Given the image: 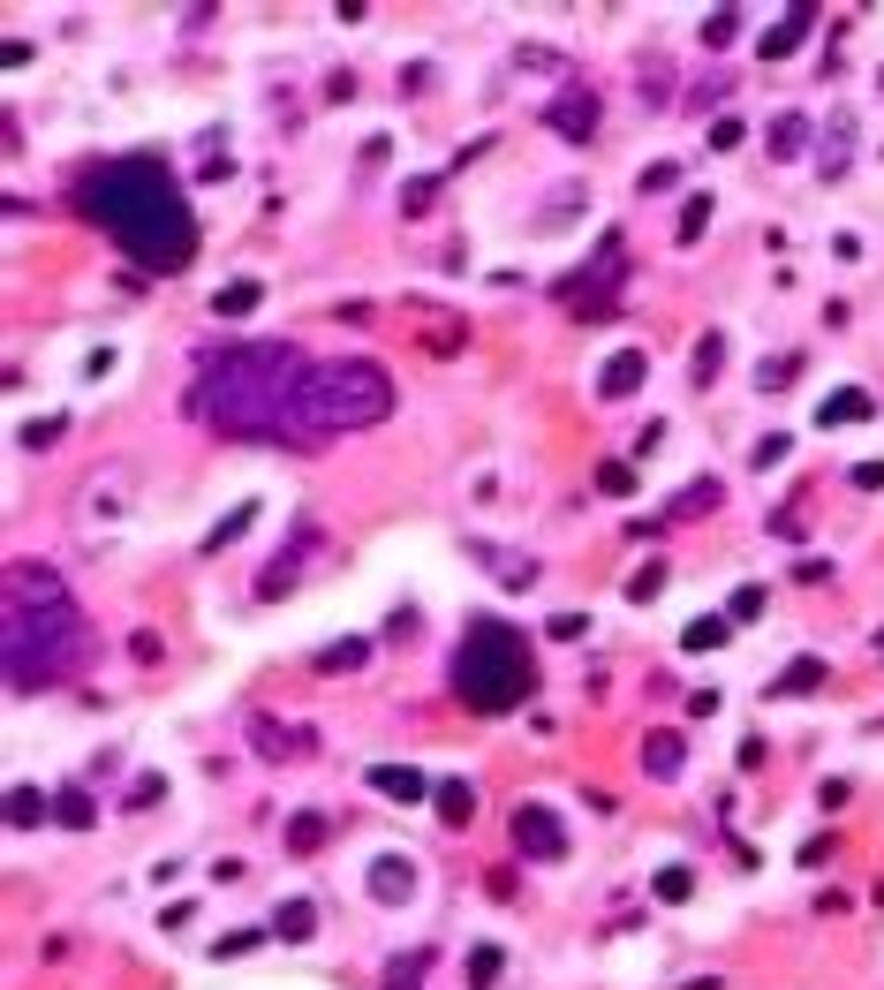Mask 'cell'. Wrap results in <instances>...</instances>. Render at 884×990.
I'll list each match as a JSON object with an SVG mask.
<instances>
[{
	"label": "cell",
	"mask_w": 884,
	"mask_h": 990,
	"mask_svg": "<svg viewBox=\"0 0 884 990\" xmlns=\"http://www.w3.org/2000/svg\"><path fill=\"white\" fill-rule=\"evenodd\" d=\"M84 220H99L121 250L144 265V273H182L197 257V220H189L182 189L159 159H114V167H91L76 189Z\"/></svg>",
	"instance_id": "1"
},
{
	"label": "cell",
	"mask_w": 884,
	"mask_h": 990,
	"mask_svg": "<svg viewBox=\"0 0 884 990\" xmlns=\"http://www.w3.org/2000/svg\"><path fill=\"white\" fill-rule=\"evenodd\" d=\"M303 378H310V363L295 356L288 341H242V348H220V356L197 371L189 409H197V424L220 431V439H272L280 446Z\"/></svg>",
	"instance_id": "2"
},
{
	"label": "cell",
	"mask_w": 884,
	"mask_h": 990,
	"mask_svg": "<svg viewBox=\"0 0 884 990\" xmlns=\"http://www.w3.org/2000/svg\"><path fill=\"white\" fill-rule=\"evenodd\" d=\"M91 658V628L68 605L61 575H46L38 560L8 567V598H0V666L16 688H53Z\"/></svg>",
	"instance_id": "3"
},
{
	"label": "cell",
	"mask_w": 884,
	"mask_h": 990,
	"mask_svg": "<svg viewBox=\"0 0 884 990\" xmlns=\"http://www.w3.org/2000/svg\"><path fill=\"white\" fill-rule=\"evenodd\" d=\"M386 409H393V378L378 371V363H356V356L310 363L303 393H295V409H288V439H280V446H318V439H340V431H363V424H378Z\"/></svg>",
	"instance_id": "4"
},
{
	"label": "cell",
	"mask_w": 884,
	"mask_h": 990,
	"mask_svg": "<svg viewBox=\"0 0 884 990\" xmlns=\"http://www.w3.org/2000/svg\"><path fill=\"white\" fill-rule=\"evenodd\" d=\"M454 688L469 711H514V703L529 696V650L522 635L507 628V620H476L469 643H461L454 658Z\"/></svg>",
	"instance_id": "5"
},
{
	"label": "cell",
	"mask_w": 884,
	"mask_h": 990,
	"mask_svg": "<svg viewBox=\"0 0 884 990\" xmlns=\"http://www.w3.org/2000/svg\"><path fill=\"white\" fill-rule=\"evenodd\" d=\"M514 839H522L529 854H544V862H552V854H567V832H560V817H552V809H514Z\"/></svg>",
	"instance_id": "6"
},
{
	"label": "cell",
	"mask_w": 884,
	"mask_h": 990,
	"mask_svg": "<svg viewBox=\"0 0 884 990\" xmlns=\"http://www.w3.org/2000/svg\"><path fill=\"white\" fill-rule=\"evenodd\" d=\"M643 371H650V363H643V348H620V356H612L605 371H597V393H605V401H628V393L643 386Z\"/></svg>",
	"instance_id": "7"
},
{
	"label": "cell",
	"mask_w": 884,
	"mask_h": 990,
	"mask_svg": "<svg viewBox=\"0 0 884 990\" xmlns=\"http://www.w3.org/2000/svg\"><path fill=\"white\" fill-rule=\"evenodd\" d=\"M544 121H552L560 137H590V129H597V99H590V91L575 84L567 99H552V114H544Z\"/></svg>",
	"instance_id": "8"
},
{
	"label": "cell",
	"mask_w": 884,
	"mask_h": 990,
	"mask_svg": "<svg viewBox=\"0 0 884 990\" xmlns=\"http://www.w3.org/2000/svg\"><path fill=\"white\" fill-rule=\"evenodd\" d=\"M371 786H378V794H393V802H431V794H439L424 771H408V764H378Z\"/></svg>",
	"instance_id": "9"
},
{
	"label": "cell",
	"mask_w": 884,
	"mask_h": 990,
	"mask_svg": "<svg viewBox=\"0 0 884 990\" xmlns=\"http://www.w3.org/2000/svg\"><path fill=\"white\" fill-rule=\"evenodd\" d=\"M809 23H816V8H786V16L764 31V53H771V61H786V53H794L801 38H809Z\"/></svg>",
	"instance_id": "10"
},
{
	"label": "cell",
	"mask_w": 884,
	"mask_h": 990,
	"mask_svg": "<svg viewBox=\"0 0 884 990\" xmlns=\"http://www.w3.org/2000/svg\"><path fill=\"white\" fill-rule=\"evenodd\" d=\"M371 892H378V900H386V907H401L408 892H416V877H408V862H401V854H386V862H378V870H371Z\"/></svg>",
	"instance_id": "11"
},
{
	"label": "cell",
	"mask_w": 884,
	"mask_h": 990,
	"mask_svg": "<svg viewBox=\"0 0 884 990\" xmlns=\"http://www.w3.org/2000/svg\"><path fill=\"white\" fill-rule=\"evenodd\" d=\"M643 771L650 779H680V734H650L643 741Z\"/></svg>",
	"instance_id": "12"
},
{
	"label": "cell",
	"mask_w": 884,
	"mask_h": 990,
	"mask_svg": "<svg viewBox=\"0 0 884 990\" xmlns=\"http://www.w3.org/2000/svg\"><path fill=\"white\" fill-rule=\"evenodd\" d=\"M310 930H318V907H310V900H288L280 915H272V938H288V945H303Z\"/></svg>",
	"instance_id": "13"
},
{
	"label": "cell",
	"mask_w": 884,
	"mask_h": 990,
	"mask_svg": "<svg viewBox=\"0 0 884 990\" xmlns=\"http://www.w3.org/2000/svg\"><path fill=\"white\" fill-rule=\"evenodd\" d=\"M431 802H439V817H446V824H469V817H476L469 779H439V794H431Z\"/></svg>",
	"instance_id": "14"
},
{
	"label": "cell",
	"mask_w": 884,
	"mask_h": 990,
	"mask_svg": "<svg viewBox=\"0 0 884 990\" xmlns=\"http://www.w3.org/2000/svg\"><path fill=\"white\" fill-rule=\"evenodd\" d=\"M816 688H824V658H794L779 673V696H816Z\"/></svg>",
	"instance_id": "15"
},
{
	"label": "cell",
	"mask_w": 884,
	"mask_h": 990,
	"mask_svg": "<svg viewBox=\"0 0 884 990\" xmlns=\"http://www.w3.org/2000/svg\"><path fill=\"white\" fill-rule=\"evenodd\" d=\"M212 310H220V318H250L257 310V280H227V288L212 295Z\"/></svg>",
	"instance_id": "16"
},
{
	"label": "cell",
	"mask_w": 884,
	"mask_h": 990,
	"mask_svg": "<svg viewBox=\"0 0 884 990\" xmlns=\"http://www.w3.org/2000/svg\"><path fill=\"white\" fill-rule=\"evenodd\" d=\"M726 635H733L726 613H703V620H688V635H680V643H688V650H718Z\"/></svg>",
	"instance_id": "17"
},
{
	"label": "cell",
	"mask_w": 884,
	"mask_h": 990,
	"mask_svg": "<svg viewBox=\"0 0 884 990\" xmlns=\"http://www.w3.org/2000/svg\"><path fill=\"white\" fill-rule=\"evenodd\" d=\"M295 575H303V552L288 545V552H280V560H272V575L257 582V598H288V582H295Z\"/></svg>",
	"instance_id": "18"
},
{
	"label": "cell",
	"mask_w": 884,
	"mask_h": 990,
	"mask_svg": "<svg viewBox=\"0 0 884 990\" xmlns=\"http://www.w3.org/2000/svg\"><path fill=\"white\" fill-rule=\"evenodd\" d=\"M801 137H809V121H801V114L771 121V152H779V159H801Z\"/></svg>",
	"instance_id": "19"
},
{
	"label": "cell",
	"mask_w": 884,
	"mask_h": 990,
	"mask_svg": "<svg viewBox=\"0 0 884 990\" xmlns=\"http://www.w3.org/2000/svg\"><path fill=\"white\" fill-rule=\"evenodd\" d=\"M424 968H431V953H424V945H416V953H401V960L386 968V990H416V983H424Z\"/></svg>",
	"instance_id": "20"
},
{
	"label": "cell",
	"mask_w": 884,
	"mask_h": 990,
	"mask_svg": "<svg viewBox=\"0 0 884 990\" xmlns=\"http://www.w3.org/2000/svg\"><path fill=\"white\" fill-rule=\"evenodd\" d=\"M869 416V393H832L824 401V424H862Z\"/></svg>",
	"instance_id": "21"
},
{
	"label": "cell",
	"mask_w": 884,
	"mask_h": 990,
	"mask_svg": "<svg viewBox=\"0 0 884 990\" xmlns=\"http://www.w3.org/2000/svg\"><path fill=\"white\" fill-rule=\"evenodd\" d=\"M53 817H61L68 832H84V824H91V802H84V794H76V786H68L61 802H53Z\"/></svg>",
	"instance_id": "22"
},
{
	"label": "cell",
	"mask_w": 884,
	"mask_h": 990,
	"mask_svg": "<svg viewBox=\"0 0 884 990\" xmlns=\"http://www.w3.org/2000/svg\"><path fill=\"white\" fill-rule=\"evenodd\" d=\"M703 227H711V197H688V212H680V242H696Z\"/></svg>",
	"instance_id": "23"
},
{
	"label": "cell",
	"mask_w": 884,
	"mask_h": 990,
	"mask_svg": "<svg viewBox=\"0 0 884 990\" xmlns=\"http://www.w3.org/2000/svg\"><path fill=\"white\" fill-rule=\"evenodd\" d=\"M242 530H250V507H235V514H227V522H220V530H212V537H204V552H220V545H235V537H242Z\"/></svg>",
	"instance_id": "24"
},
{
	"label": "cell",
	"mask_w": 884,
	"mask_h": 990,
	"mask_svg": "<svg viewBox=\"0 0 884 990\" xmlns=\"http://www.w3.org/2000/svg\"><path fill=\"white\" fill-rule=\"evenodd\" d=\"M733 31H741V16H733V8H718V16L703 23V46H733Z\"/></svg>",
	"instance_id": "25"
},
{
	"label": "cell",
	"mask_w": 884,
	"mask_h": 990,
	"mask_svg": "<svg viewBox=\"0 0 884 990\" xmlns=\"http://www.w3.org/2000/svg\"><path fill=\"white\" fill-rule=\"evenodd\" d=\"M8 817H16V824H38V817H46V802H38L31 786H16V794H8Z\"/></svg>",
	"instance_id": "26"
},
{
	"label": "cell",
	"mask_w": 884,
	"mask_h": 990,
	"mask_svg": "<svg viewBox=\"0 0 884 990\" xmlns=\"http://www.w3.org/2000/svg\"><path fill=\"white\" fill-rule=\"evenodd\" d=\"M61 431H68L61 416H38V424H23L16 439H23V446H53V439H61Z\"/></svg>",
	"instance_id": "27"
},
{
	"label": "cell",
	"mask_w": 884,
	"mask_h": 990,
	"mask_svg": "<svg viewBox=\"0 0 884 990\" xmlns=\"http://www.w3.org/2000/svg\"><path fill=\"white\" fill-rule=\"evenodd\" d=\"M363 658H371V650H363V643H333V650H325V658H318V666H325V673H340V666H363Z\"/></svg>",
	"instance_id": "28"
},
{
	"label": "cell",
	"mask_w": 884,
	"mask_h": 990,
	"mask_svg": "<svg viewBox=\"0 0 884 990\" xmlns=\"http://www.w3.org/2000/svg\"><path fill=\"white\" fill-rule=\"evenodd\" d=\"M597 280H605V288H612V280H620V242H612V257H605V273H597ZM582 288H590V273H582V280H567V288H560V295H567V303H575V295H582Z\"/></svg>",
	"instance_id": "29"
},
{
	"label": "cell",
	"mask_w": 884,
	"mask_h": 990,
	"mask_svg": "<svg viewBox=\"0 0 884 990\" xmlns=\"http://www.w3.org/2000/svg\"><path fill=\"white\" fill-rule=\"evenodd\" d=\"M658 590H665V567H643V575L628 582V598H635V605H650V598H658Z\"/></svg>",
	"instance_id": "30"
},
{
	"label": "cell",
	"mask_w": 884,
	"mask_h": 990,
	"mask_svg": "<svg viewBox=\"0 0 884 990\" xmlns=\"http://www.w3.org/2000/svg\"><path fill=\"white\" fill-rule=\"evenodd\" d=\"M718 356H726V348H718V333H711V341H696V386H711V371H718Z\"/></svg>",
	"instance_id": "31"
},
{
	"label": "cell",
	"mask_w": 884,
	"mask_h": 990,
	"mask_svg": "<svg viewBox=\"0 0 884 990\" xmlns=\"http://www.w3.org/2000/svg\"><path fill=\"white\" fill-rule=\"evenodd\" d=\"M318 839H325V817H295L288 824V847H318Z\"/></svg>",
	"instance_id": "32"
},
{
	"label": "cell",
	"mask_w": 884,
	"mask_h": 990,
	"mask_svg": "<svg viewBox=\"0 0 884 990\" xmlns=\"http://www.w3.org/2000/svg\"><path fill=\"white\" fill-rule=\"evenodd\" d=\"M492 975H499V953H492V945H476V953H469V983H492Z\"/></svg>",
	"instance_id": "33"
},
{
	"label": "cell",
	"mask_w": 884,
	"mask_h": 990,
	"mask_svg": "<svg viewBox=\"0 0 884 990\" xmlns=\"http://www.w3.org/2000/svg\"><path fill=\"white\" fill-rule=\"evenodd\" d=\"M688 892H696V877H688V870H665L658 877V900H688Z\"/></svg>",
	"instance_id": "34"
},
{
	"label": "cell",
	"mask_w": 884,
	"mask_h": 990,
	"mask_svg": "<svg viewBox=\"0 0 884 990\" xmlns=\"http://www.w3.org/2000/svg\"><path fill=\"white\" fill-rule=\"evenodd\" d=\"M628 484H635L628 461H605V469H597V492H628Z\"/></svg>",
	"instance_id": "35"
},
{
	"label": "cell",
	"mask_w": 884,
	"mask_h": 990,
	"mask_svg": "<svg viewBox=\"0 0 884 990\" xmlns=\"http://www.w3.org/2000/svg\"><path fill=\"white\" fill-rule=\"evenodd\" d=\"M756 613H764V590H733V613L726 620H756Z\"/></svg>",
	"instance_id": "36"
},
{
	"label": "cell",
	"mask_w": 884,
	"mask_h": 990,
	"mask_svg": "<svg viewBox=\"0 0 884 990\" xmlns=\"http://www.w3.org/2000/svg\"><path fill=\"white\" fill-rule=\"evenodd\" d=\"M718 499V484H688V492H680V514H703Z\"/></svg>",
	"instance_id": "37"
},
{
	"label": "cell",
	"mask_w": 884,
	"mask_h": 990,
	"mask_svg": "<svg viewBox=\"0 0 884 990\" xmlns=\"http://www.w3.org/2000/svg\"><path fill=\"white\" fill-rule=\"evenodd\" d=\"M854 484H862V492H877V484H884V461H869V469H854Z\"/></svg>",
	"instance_id": "38"
}]
</instances>
